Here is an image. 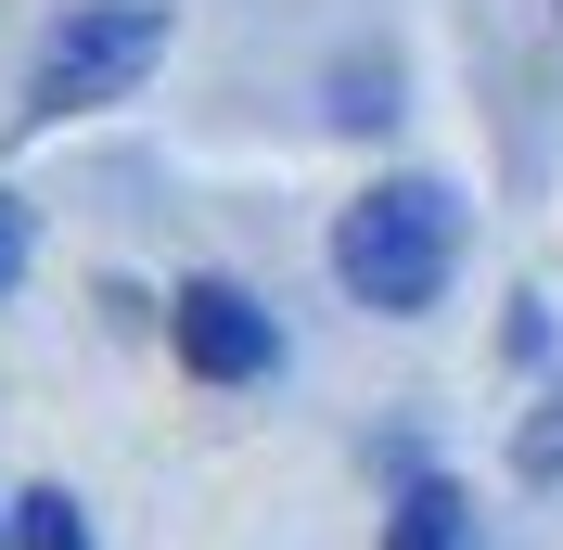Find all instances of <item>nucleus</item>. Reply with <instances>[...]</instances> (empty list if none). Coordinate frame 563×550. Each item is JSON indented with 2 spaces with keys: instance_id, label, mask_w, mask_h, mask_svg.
Here are the masks:
<instances>
[{
  "instance_id": "nucleus-4",
  "label": "nucleus",
  "mask_w": 563,
  "mask_h": 550,
  "mask_svg": "<svg viewBox=\"0 0 563 550\" xmlns=\"http://www.w3.org/2000/svg\"><path fill=\"white\" fill-rule=\"evenodd\" d=\"M385 550H474V499H461L449 474H410L385 513Z\"/></svg>"
},
{
  "instance_id": "nucleus-6",
  "label": "nucleus",
  "mask_w": 563,
  "mask_h": 550,
  "mask_svg": "<svg viewBox=\"0 0 563 550\" xmlns=\"http://www.w3.org/2000/svg\"><path fill=\"white\" fill-rule=\"evenodd\" d=\"M512 474H526V486H563V384L512 422Z\"/></svg>"
},
{
  "instance_id": "nucleus-8",
  "label": "nucleus",
  "mask_w": 563,
  "mask_h": 550,
  "mask_svg": "<svg viewBox=\"0 0 563 550\" xmlns=\"http://www.w3.org/2000/svg\"><path fill=\"white\" fill-rule=\"evenodd\" d=\"M0 550H13V499H0Z\"/></svg>"
},
{
  "instance_id": "nucleus-7",
  "label": "nucleus",
  "mask_w": 563,
  "mask_h": 550,
  "mask_svg": "<svg viewBox=\"0 0 563 550\" xmlns=\"http://www.w3.org/2000/svg\"><path fill=\"white\" fill-rule=\"evenodd\" d=\"M26 256H38V218L13 206V193H0V295H13V282H26Z\"/></svg>"
},
{
  "instance_id": "nucleus-3",
  "label": "nucleus",
  "mask_w": 563,
  "mask_h": 550,
  "mask_svg": "<svg viewBox=\"0 0 563 550\" xmlns=\"http://www.w3.org/2000/svg\"><path fill=\"white\" fill-rule=\"evenodd\" d=\"M167 345H179V372H192V384H256V372L282 359V320L256 308L244 282H179Z\"/></svg>"
},
{
  "instance_id": "nucleus-5",
  "label": "nucleus",
  "mask_w": 563,
  "mask_h": 550,
  "mask_svg": "<svg viewBox=\"0 0 563 550\" xmlns=\"http://www.w3.org/2000/svg\"><path fill=\"white\" fill-rule=\"evenodd\" d=\"M13 550H90V513H77L65 486H26L13 499Z\"/></svg>"
},
{
  "instance_id": "nucleus-2",
  "label": "nucleus",
  "mask_w": 563,
  "mask_h": 550,
  "mask_svg": "<svg viewBox=\"0 0 563 550\" xmlns=\"http://www.w3.org/2000/svg\"><path fill=\"white\" fill-rule=\"evenodd\" d=\"M154 65H167V13H154V0H90V13H65L52 52H38L26 129H65V116H90V103H129Z\"/></svg>"
},
{
  "instance_id": "nucleus-1",
  "label": "nucleus",
  "mask_w": 563,
  "mask_h": 550,
  "mask_svg": "<svg viewBox=\"0 0 563 550\" xmlns=\"http://www.w3.org/2000/svg\"><path fill=\"white\" fill-rule=\"evenodd\" d=\"M449 270H461V193L449 179H385V193H358L333 218V282L358 308H385V320L435 308Z\"/></svg>"
}]
</instances>
